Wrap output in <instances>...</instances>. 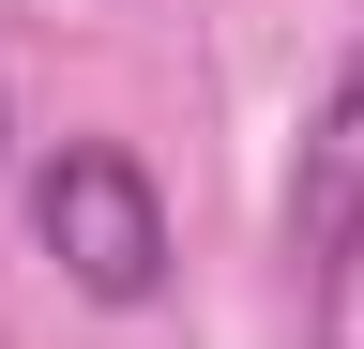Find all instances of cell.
I'll return each instance as SVG.
<instances>
[{
    "instance_id": "obj_4",
    "label": "cell",
    "mask_w": 364,
    "mask_h": 349,
    "mask_svg": "<svg viewBox=\"0 0 364 349\" xmlns=\"http://www.w3.org/2000/svg\"><path fill=\"white\" fill-rule=\"evenodd\" d=\"M0 183H16V122H0Z\"/></svg>"
},
{
    "instance_id": "obj_1",
    "label": "cell",
    "mask_w": 364,
    "mask_h": 349,
    "mask_svg": "<svg viewBox=\"0 0 364 349\" xmlns=\"http://www.w3.org/2000/svg\"><path fill=\"white\" fill-rule=\"evenodd\" d=\"M31 243H46V274L76 304H107V319L167 304V183L122 137H61L31 167Z\"/></svg>"
},
{
    "instance_id": "obj_2",
    "label": "cell",
    "mask_w": 364,
    "mask_h": 349,
    "mask_svg": "<svg viewBox=\"0 0 364 349\" xmlns=\"http://www.w3.org/2000/svg\"><path fill=\"white\" fill-rule=\"evenodd\" d=\"M349 258H364V31H349L334 92L304 107V152H289V274H304V304Z\"/></svg>"
},
{
    "instance_id": "obj_3",
    "label": "cell",
    "mask_w": 364,
    "mask_h": 349,
    "mask_svg": "<svg viewBox=\"0 0 364 349\" xmlns=\"http://www.w3.org/2000/svg\"><path fill=\"white\" fill-rule=\"evenodd\" d=\"M318 349H364V258H349L334 289H318Z\"/></svg>"
}]
</instances>
